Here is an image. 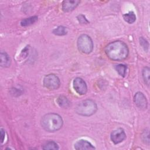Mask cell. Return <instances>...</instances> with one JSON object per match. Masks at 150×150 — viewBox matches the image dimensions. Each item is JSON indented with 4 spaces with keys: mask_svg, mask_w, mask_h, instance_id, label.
<instances>
[{
    "mask_svg": "<svg viewBox=\"0 0 150 150\" xmlns=\"http://www.w3.org/2000/svg\"><path fill=\"white\" fill-rule=\"evenodd\" d=\"M104 51L108 58L116 61L125 59L129 53L127 45L120 40L114 41L108 44L105 46Z\"/></svg>",
    "mask_w": 150,
    "mask_h": 150,
    "instance_id": "1",
    "label": "cell"
},
{
    "mask_svg": "<svg viewBox=\"0 0 150 150\" xmlns=\"http://www.w3.org/2000/svg\"><path fill=\"white\" fill-rule=\"evenodd\" d=\"M41 126L46 131L53 132L63 126V121L60 115L56 113H48L43 115L40 121Z\"/></svg>",
    "mask_w": 150,
    "mask_h": 150,
    "instance_id": "2",
    "label": "cell"
},
{
    "mask_svg": "<svg viewBox=\"0 0 150 150\" xmlns=\"http://www.w3.org/2000/svg\"><path fill=\"white\" fill-rule=\"evenodd\" d=\"M97 110L96 103L91 99L84 100L79 103L75 108L77 114L82 116H91Z\"/></svg>",
    "mask_w": 150,
    "mask_h": 150,
    "instance_id": "3",
    "label": "cell"
},
{
    "mask_svg": "<svg viewBox=\"0 0 150 150\" xmlns=\"http://www.w3.org/2000/svg\"><path fill=\"white\" fill-rule=\"evenodd\" d=\"M77 45L79 50L83 53L89 54L93 51V40L87 35L83 34L80 35L77 39Z\"/></svg>",
    "mask_w": 150,
    "mask_h": 150,
    "instance_id": "4",
    "label": "cell"
},
{
    "mask_svg": "<svg viewBox=\"0 0 150 150\" xmlns=\"http://www.w3.org/2000/svg\"><path fill=\"white\" fill-rule=\"evenodd\" d=\"M44 86L49 90H56L60 85L59 77L54 74H49L45 76L43 79Z\"/></svg>",
    "mask_w": 150,
    "mask_h": 150,
    "instance_id": "5",
    "label": "cell"
},
{
    "mask_svg": "<svg viewBox=\"0 0 150 150\" xmlns=\"http://www.w3.org/2000/svg\"><path fill=\"white\" fill-rule=\"evenodd\" d=\"M73 85L74 90L80 95H84L87 91V84L85 81L80 77L75 78L73 80Z\"/></svg>",
    "mask_w": 150,
    "mask_h": 150,
    "instance_id": "6",
    "label": "cell"
},
{
    "mask_svg": "<svg viewBox=\"0 0 150 150\" xmlns=\"http://www.w3.org/2000/svg\"><path fill=\"white\" fill-rule=\"evenodd\" d=\"M110 138L114 144H118L125 139L126 134L122 128H118L111 132Z\"/></svg>",
    "mask_w": 150,
    "mask_h": 150,
    "instance_id": "7",
    "label": "cell"
},
{
    "mask_svg": "<svg viewBox=\"0 0 150 150\" xmlns=\"http://www.w3.org/2000/svg\"><path fill=\"white\" fill-rule=\"evenodd\" d=\"M134 102L138 108L141 110H146L148 107V101L145 95L141 92H137L134 96Z\"/></svg>",
    "mask_w": 150,
    "mask_h": 150,
    "instance_id": "8",
    "label": "cell"
},
{
    "mask_svg": "<svg viewBox=\"0 0 150 150\" xmlns=\"http://www.w3.org/2000/svg\"><path fill=\"white\" fill-rule=\"evenodd\" d=\"M74 148L77 150H88L94 149L95 147L87 140L80 139L75 143Z\"/></svg>",
    "mask_w": 150,
    "mask_h": 150,
    "instance_id": "9",
    "label": "cell"
},
{
    "mask_svg": "<svg viewBox=\"0 0 150 150\" xmlns=\"http://www.w3.org/2000/svg\"><path fill=\"white\" fill-rule=\"evenodd\" d=\"M80 1H64L62 2V9L67 12L74 10L80 4Z\"/></svg>",
    "mask_w": 150,
    "mask_h": 150,
    "instance_id": "10",
    "label": "cell"
},
{
    "mask_svg": "<svg viewBox=\"0 0 150 150\" xmlns=\"http://www.w3.org/2000/svg\"><path fill=\"white\" fill-rule=\"evenodd\" d=\"M1 66L3 67H9L11 64V59L6 52H1L0 54Z\"/></svg>",
    "mask_w": 150,
    "mask_h": 150,
    "instance_id": "11",
    "label": "cell"
},
{
    "mask_svg": "<svg viewBox=\"0 0 150 150\" xmlns=\"http://www.w3.org/2000/svg\"><path fill=\"white\" fill-rule=\"evenodd\" d=\"M123 18L125 22L131 24L136 21V15L134 12L129 11L128 13L123 15Z\"/></svg>",
    "mask_w": 150,
    "mask_h": 150,
    "instance_id": "12",
    "label": "cell"
},
{
    "mask_svg": "<svg viewBox=\"0 0 150 150\" xmlns=\"http://www.w3.org/2000/svg\"><path fill=\"white\" fill-rule=\"evenodd\" d=\"M38 17L36 16H31L28 18L23 19L21 22V25L22 26H29L30 25L33 24L35 22H36L38 21Z\"/></svg>",
    "mask_w": 150,
    "mask_h": 150,
    "instance_id": "13",
    "label": "cell"
},
{
    "mask_svg": "<svg viewBox=\"0 0 150 150\" xmlns=\"http://www.w3.org/2000/svg\"><path fill=\"white\" fill-rule=\"evenodd\" d=\"M57 102L59 106L63 108H67L70 106V102L69 101V100L66 97L63 96L58 97Z\"/></svg>",
    "mask_w": 150,
    "mask_h": 150,
    "instance_id": "14",
    "label": "cell"
},
{
    "mask_svg": "<svg viewBox=\"0 0 150 150\" xmlns=\"http://www.w3.org/2000/svg\"><path fill=\"white\" fill-rule=\"evenodd\" d=\"M59 148V147L57 144L54 141L47 142L42 146V149H45V150H46V149L56 150V149H58Z\"/></svg>",
    "mask_w": 150,
    "mask_h": 150,
    "instance_id": "15",
    "label": "cell"
},
{
    "mask_svg": "<svg viewBox=\"0 0 150 150\" xmlns=\"http://www.w3.org/2000/svg\"><path fill=\"white\" fill-rule=\"evenodd\" d=\"M150 69L148 67H145L142 69V74L143 79L146 85L149 84V75H150Z\"/></svg>",
    "mask_w": 150,
    "mask_h": 150,
    "instance_id": "16",
    "label": "cell"
},
{
    "mask_svg": "<svg viewBox=\"0 0 150 150\" xmlns=\"http://www.w3.org/2000/svg\"><path fill=\"white\" fill-rule=\"evenodd\" d=\"M53 33L58 36H63L67 34V30L66 27L63 26H59L53 30Z\"/></svg>",
    "mask_w": 150,
    "mask_h": 150,
    "instance_id": "17",
    "label": "cell"
},
{
    "mask_svg": "<svg viewBox=\"0 0 150 150\" xmlns=\"http://www.w3.org/2000/svg\"><path fill=\"white\" fill-rule=\"evenodd\" d=\"M115 69L120 76L122 77H124L125 76L127 70V66L126 65L122 64H118L115 66Z\"/></svg>",
    "mask_w": 150,
    "mask_h": 150,
    "instance_id": "18",
    "label": "cell"
},
{
    "mask_svg": "<svg viewBox=\"0 0 150 150\" xmlns=\"http://www.w3.org/2000/svg\"><path fill=\"white\" fill-rule=\"evenodd\" d=\"M139 42H140V45L142 46L144 48V50L147 52L148 50V47H149V44L148 42L146 39H145L143 37H141L139 38Z\"/></svg>",
    "mask_w": 150,
    "mask_h": 150,
    "instance_id": "19",
    "label": "cell"
},
{
    "mask_svg": "<svg viewBox=\"0 0 150 150\" xmlns=\"http://www.w3.org/2000/svg\"><path fill=\"white\" fill-rule=\"evenodd\" d=\"M77 18L79 21V22L80 23H83V24H86V23H88L89 22L88 21V20L86 19V18L85 17L84 15H82V14H80L79 15H78L77 16Z\"/></svg>",
    "mask_w": 150,
    "mask_h": 150,
    "instance_id": "20",
    "label": "cell"
},
{
    "mask_svg": "<svg viewBox=\"0 0 150 150\" xmlns=\"http://www.w3.org/2000/svg\"><path fill=\"white\" fill-rule=\"evenodd\" d=\"M0 132H1V142L2 143L5 139V131L3 128L0 129Z\"/></svg>",
    "mask_w": 150,
    "mask_h": 150,
    "instance_id": "21",
    "label": "cell"
}]
</instances>
